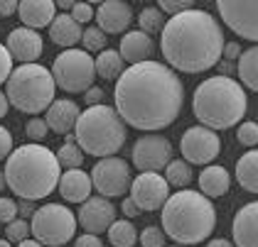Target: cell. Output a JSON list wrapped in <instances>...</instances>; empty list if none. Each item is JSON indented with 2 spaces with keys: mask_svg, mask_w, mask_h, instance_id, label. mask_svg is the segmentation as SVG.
Wrapping results in <instances>:
<instances>
[{
  "mask_svg": "<svg viewBox=\"0 0 258 247\" xmlns=\"http://www.w3.org/2000/svg\"><path fill=\"white\" fill-rule=\"evenodd\" d=\"M120 120L143 133H158L179 117L184 103L182 78L162 61H143L125 69L113 88Z\"/></svg>",
  "mask_w": 258,
  "mask_h": 247,
  "instance_id": "cell-1",
  "label": "cell"
},
{
  "mask_svg": "<svg viewBox=\"0 0 258 247\" xmlns=\"http://www.w3.org/2000/svg\"><path fill=\"white\" fill-rule=\"evenodd\" d=\"M160 35L162 57L175 74H202L221 61L224 32L219 20L207 10L192 8L170 18Z\"/></svg>",
  "mask_w": 258,
  "mask_h": 247,
  "instance_id": "cell-2",
  "label": "cell"
},
{
  "mask_svg": "<svg viewBox=\"0 0 258 247\" xmlns=\"http://www.w3.org/2000/svg\"><path fill=\"white\" fill-rule=\"evenodd\" d=\"M5 181L8 189L25 201H40L57 189L61 167L57 154L44 145H22L5 159Z\"/></svg>",
  "mask_w": 258,
  "mask_h": 247,
  "instance_id": "cell-3",
  "label": "cell"
},
{
  "mask_svg": "<svg viewBox=\"0 0 258 247\" xmlns=\"http://www.w3.org/2000/svg\"><path fill=\"white\" fill-rule=\"evenodd\" d=\"M160 218L162 232L182 247L204 242L217 228L214 203L204 193L192 189H179L177 193H170Z\"/></svg>",
  "mask_w": 258,
  "mask_h": 247,
  "instance_id": "cell-4",
  "label": "cell"
},
{
  "mask_svg": "<svg viewBox=\"0 0 258 247\" xmlns=\"http://www.w3.org/2000/svg\"><path fill=\"white\" fill-rule=\"evenodd\" d=\"M192 110L202 128L229 130L243 120L248 110V98L236 78L214 76L202 81L192 98Z\"/></svg>",
  "mask_w": 258,
  "mask_h": 247,
  "instance_id": "cell-5",
  "label": "cell"
},
{
  "mask_svg": "<svg viewBox=\"0 0 258 247\" xmlns=\"http://www.w3.org/2000/svg\"><path fill=\"white\" fill-rule=\"evenodd\" d=\"M74 140L84 154L91 157H113L125 145V122L111 105H91L79 115Z\"/></svg>",
  "mask_w": 258,
  "mask_h": 247,
  "instance_id": "cell-6",
  "label": "cell"
},
{
  "mask_svg": "<svg viewBox=\"0 0 258 247\" xmlns=\"http://www.w3.org/2000/svg\"><path fill=\"white\" fill-rule=\"evenodd\" d=\"M57 83L42 64H20L8 78V103L20 113L40 115L57 100Z\"/></svg>",
  "mask_w": 258,
  "mask_h": 247,
  "instance_id": "cell-7",
  "label": "cell"
},
{
  "mask_svg": "<svg viewBox=\"0 0 258 247\" xmlns=\"http://www.w3.org/2000/svg\"><path fill=\"white\" fill-rule=\"evenodd\" d=\"M77 215L61 203H47L30 218V230L35 240L44 247H61L77 235Z\"/></svg>",
  "mask_w": 258,
  "mask_h": 247,
  "instance_id": "cell-8",
  "label": "cell"
},
{
  "mask_svg": "<svg viewBox=\"0 0 258 247\" xmlns=\"http://www.w3.org/2000/svg\"><path fill=\"white\" fill-rule=\"evenodd\" d=\"M52 78L67 93H86L96 81V66L84 49H64L52 64Z\"/></svg>",
  "mask_w": 258,
  "mask_h": 247,
  "instance_id": "cell-9",
  "label": "cell"
},
{
  "mask_svg": "<svg viewBox=\"0 0 258 247\" xmlns=\"http://www.w3.org/2000/svg\"><path fill=\"white\" fill-rule=\"evenodd\" d=\"M89 176H91V186L108 201L113 196H125V191H131V181H133L128 162L120 157L99 159Z\"/></svg>",
  "mask_w": 258,
  "mask_h": 247,
  "instance_id": "cell-10",
  "label": "cell"
},
{
  "mask_svg": "<svg viewBox=\"0 0 258 247\" xmlns=\"http://www.w3.org/2000/svg\"><path fill=\"white\" fill-rule=\"evenodd\" d=\"M217 13L234 35L258 44V0H217Z\"/></svg>",
  "mask_w": 258,
  "mask_h": 247,
  "instance_id": "cell-11",
  "label": "cell"
},
{
  "mask_svg": "<svg viewBox=\"0 0 258 247\" xmlns=\"http://www.w3.org/2000/svg\"><path fill=\"white\" fill-rule=\"evenodd\" d=\"M179 150L187 164H202L209 167L221 152V140L214 130L195 125L189 130H184L182 140H179Z\"/></svg>",
  "mask_w": 258,
  "mask_h": 247,
  "instance_id": "cell-12",
  "label": "cell"
},
{
  "mask_svg": "<svg viewBox=\"0 0 258 247\" xmlns=\"http://www.w3.org/2000/svg\"><path fill=\"white\" fill-rule=\"evenodd\" d=\"M172 142L162 135H143L133 145V164L140 171H155L165 169L172 162Z\"/></svg>",
  "mask_w": 258,
  "mask_h": 247,
  "instance_id": "cell-13",
  "label": "cell"
},
{
  "mask_svg": "<svg viewBox=\"0 0 258 247\" xmlns=\"http://www.w3.org/2000/svg\"><path fill=\"white\" fill-rule=\"evenodd\" d=\"M131 198L140 210H160L170 198V186L162 174L140 171L131 181Z\"/></svg>",
  "mask_w": 258,
  "mask_h": 247,
  "instance_id": "cell-14",
  "label": "cell"
},
{
  "mask_svg": "<svg viewBox=\"0 0 258 247\" xmlns=\"http://www.w3.org/2000/svg\"><path fill=\"white\" fill-rule=\"evenodd\" d=\"M77 223L89 235H101L116 223V206L103 196H89L77 213Z\"/></svg>",
  "mask_w": 258,
  "mask_h": 247,
  "instance_id": "cell-15",
  "label": "cell"
},
{
  "mask_svg": "<svg viewBox=\"0 0 258 247\" xmlns=\"http://www.w3.org/2000/svg\"><path fill=\"white\" fill-rule=\"evenodd\" d=\"M94 20L99 22L96 27L103 35H120L133 22V8L123 0H103L94 10Z\"/></svg>",
  "mask_w": 258,
  "mask_h": 247,
  "instance_id": "cell-16",
  "label": "cell"
},
{
  "mask_svg": "<svg viewBox=\"0 0 258 247\" xmlns=\"http://www.w3.org/2000/svg\"><path fill=\"white\" fill-rule=\"evenodd\" d=\"M8 52L13 61L18 59L22 64H35V59L42 57V49H44V42H42L40 32L35 30H27V27H15L10 35H8Z\"/></svg>",
  "mask_w": 258,
  "mask_h": 247,
  "instance_id": "cell-17",
  "label": "cell"
},
{
  "mask_svg": "<svg viewBox=\"0 0 258 247\" xmlns=\"http://www.w3.org/2000/svg\"><path fill=\"white\" fill-rule=\"evenodd\" d=\"M234 247H258V201L246 203L234 215Z\"/></svg>",
  "mask_w": 258,
  "mask_h": 247,
  "instance_id": "cell-18",
  "label": "cell"
},
{
  "mask_svg": "<svg viewBox=\"0 0 258 247\" xmlns=\"http://www.w3.org/2000/svg\"><path fill=\"white\" fill-rule=\"evenodd\" d=\"M79 105L69 98H57L49 108H47V128L49 133H57V135H69L74 128H77V120H79Z\"/></svg>",
  "mask_w": 258,
  "mask_h": 247,
  "instance_id": "cell-19",
  "label": "cell"
},
{
  "mask_svg": "<svg viewBox=\"0 0 258 247\" xmlns=\"http://www.w3.org/2000/svg\"><path fill=\"white\" fill-rule=\"evenodd\" d=\"M18 18L22 27L37 32L40 27L52 25V20L57 18V5L52 0H22L18 5Z\"/></svg>",
  "mask_w": 258,
  "mask_h": 247,
  "instance_id": "cell-20",
  "label": "cell"
},
{
  "mask_svg": "<svg viewBox=\"0 0 258 247\" xmlns=\"http://www.w3.org/2000/svg\"><path fill=\"white\" fill-rule=\"evenodd\" d=\"M59 196L67 203H84L89 196H91V176L81 169H67L59 176Z\"/></svg>",
  "mask_w": 258,
  "mask_h": 247,
  "instance_id": "cell-21",
  "label": "cell"
},
{
  "mask_svg": "<svg viewBox=\"0 0 258 247\" xmlns=\"http://www.w3.org/2000/svg\"><path fill=\"white\" fill-rule=\"evenodd\" d=\"M118 54L123 57V61L128 64H143V61H150V57L155 54V42L150 35L133 30V32H125V37L120 39V49Z\"/></svg>",
  "mask_w": 258,
  "mask_h": 247,
  "instance_id": "cell-22",
  "label": "cell"
},
{
  "mask_svg": "<svg viewBox=\"0 0 258 247\" xmlns=\"http://www.w3.org/2000/svg\"><path fill=\"white\" fill-rule=\"evenodd\" d=\"M81 32H84V27L77 25L69 13L57 15L52 20V25H49V39L54 44L64 47V49H77V44L81 42Z\"/></svg>",
  "mask_w": 258,
  "mask_h": 247,
  "instance_id": "cell-23",
  "label": "cell"
},
{
  "mask_svg": "<svg viewBox=\"0 0 258 247\" xmlns=\"http://www.w3.org/2000/svg\"><path fill=\"white\" fill-rule=\"evenodd\" d=\"M229 186H231V176H229V171L224 167H219V164H209L199 174V189H202V193L209 201L224 196L229 191Z\"/></svg>",
  "mask_w": 258,
  "mask_h": 247,
  "instance_id": "cell-24",
  "label": "cell"
},
{
  "mask_svg": "<svg viewBox=\"0 0 258 247\" xmlns=\"http://www.w3.org/2000/svg\"><path fill=\"white\" fill-rule=\"evenodd\" d=\"M236 181L248 193H258V150L246 152L236 162Z\"/></svg>",
  "mask_w": 258,
  "mask_h": 247,
  "instance_id": "cell-25",
  "label": "cell"
},
{
  "mask_svg": "<svg viewBox=\"0 0 258 247\" xmlns=\"http://www.w3.org/2000/svg\"><path fill=\"white\" fill-rule=\"evenodd\" d=\"M236 76L241 78V83L246 88L258 93V44L241 52V57L236 61Z\"/></svg>",
  "mask_w": 258,
  "mask_h": 247,
  "instance_id": "cell-26",
  "label": "cell"
},
{
  "mask_svg": "<svg viewBox=\"0 0 258 247\" xmlns=\"http://www.w3.org/2000/svg\"><path fill=\"white\" fill-rule=\"evenodd\" d=\"M94 66H96V76L106 78V81H118L120 74L125 71V61L116 49H103L94 59Z\"/></svg>",
  "mask_w": 258,
  "mask_h": 247,
  "instance_id": "cell-27",
  "label": "cell"
},
{
  "mask_svg": "<svg viewBox=\"0 0 258 247\" xmlns=\"http://www.w3.org/2000/svg\"><path fill=\"white\" fill-rule=\"evenodd\" d=\"M108 232V242L113 247H133L138 242V230L131 220H116L111 228L106 230Z\"/></svg>",
  "mask_w": 258,
  "mask_h": 247,
  "instance_id": "cell-28",
  "label": "cell"
},
{
  "mask_svg": "<svg viewBox=\"0 0 258 247\" xmlns=\"http://www.w3.org/2000/svg\"><path fill=\"white\" fill-rule=\"evenodd\" d=\"M192 167L184 162V159H172L167 167H165V181L167 186H177V189H187V184L192 181Z\"/></svg>",
  "mask_w": 258,
  "mask_h": 247,
  "instance_id": "cell-29",
  "label": "cell"
},
{
  "mask_svg": "<svg viewBox=\"0 0 258 247\" xmlns=\"http://www.w3.org/2000/svg\"><path fill=\"white\" fill-rule=\"evenodd\" d=\"M57 162L64 169H81V162H84V152L79 150L74 135H67V142L57 150Z\"/></svg>",
  "mask_w": 258,
  "mask_h": 247,
  "instance_id": "cell-30",
  "label": "cell"
},
{
  "mask_svg": "<svg viewBox=\"0 0 258 247\" xmlns=\"http://www.w3.org/2000/svg\"><path fill=\"white\" fill-rule=\"evenodd\" d=\"M138 25H140V32H145V35L162 32V27H165V15L160 13L158 8H143L140 15H138Z\"/></svg>",
  "mask_w": 258,
  "mask_h": 247,
  "instance_id": "cell-31",
  "label": "cell"
},
{
  "mask_svg": "<svg viewBox=\"0 0 258 247\" xmlns=\"http://www.w3.org/2000/svg\"><path fill=\"white\" fill-rule=\"evenodd\" d=\"M106 35L101 32L99 27H86L84 32H81V44H84V52L86 54H91V52H103L106 49Z\"/></svg>",
  "mask_w": 258,
  "mask_h": 247,
  "instance_id": "cell-32",
  "label": "cell"
},
{
  "mask_svg": "<svg viewBox=\"0 0 258 247\" xmlns=\"http://www.w3.org/2000/svg\"><path fill=\"white\" fill-rule=\"evenodd\" d=\"M32 235V230H30V223L25 220V218H15L13 223H8L5 225V240L13 245V242H25L27 237Z\"/></svg>",
  "mask_w": 258,
  "mask_h": 247,
  "instance_id": "cell-33",
  "label": "cell"
},
{
  "mask_svg": "<svg viewBox=\"0 0 258 247\" xmlns=\"http://www.w3.org/2000/svg\"><path fill=\"white\" fill-rule=\"evenodd\" d=\"M47 135H49V128H47L44 117H32V120H27V125H25V137L32 140V145H42V142L47 140Z\"/></svg>",
  "mask_w": 258,
  "mask_h": 247,
  "instance_id": "cell-34",
  "label": "cell"
},
{
  "mask_svg": "<svg viewBox=\"0 0 258 247\" xmlns=\"http://www.w3.org/2000/svg\"><path fill=\"white\" fill-rule=\"evenodd\" d=\"M192 8H195V0H160L158 3V10L162 15H170V18L182 15V13H187Z\"/></svg>",
  "mask_w": 258,
  "mask_h": 247,
  "instance_id": "cell-35",
  "label": "cell"
},
{
  "mask_svg": "<svg viewBox=\"0 0 258 247\" xmlns=\"http://www.w3.org/2000/svg\"><path fill=\"white\" fill-rule=\"evenodd\" d=\"M140 245L143 247H165V240H167V235L162 232V228L158 225H148V228L140 232Z\"/></svg>",
  "mask_w": 258,
  "mask_h": 247,
  "instance_id": "cell-36",
  "label": "cell"
},
{
  "mask_svg": "<svg viewBox=\"0 0 258 247\" xmlns=\"http://www.w3.org/2000/svg\"><path fill=\"white\" fill-rule=\"evenodd\" d=\"M236 140L243 147H256L258 145V122H243V125H238Z\"/></svg>",
  "mask_w": 258,
  "mask_h": 247,
  "instance_id": "cell-37",
  "label": "cell"
},
{
  "mask_svg": "<svg viewBox=\"0 0 258 247\" xmlns=\"http://www.w3.org/2000/svg\"><path fill=\"white\" fill-rule=\"evenodd\" d=\"M18 218V201L8 198V196H0V223H13Z\"/></svg>",
  "mask_w": 258,
  "mask_h": 247,
  "instance_id": "cell-38",
  "label": "cell"
},
{
  "mask_svg": "<svg viewBox=\"0 0 258 247\" xmlns=\"http://www.w3.org/2000/svg\"><path fill=\"white\" fill-rule=\"evenodd\" d=\"M72 20L77 22V25H89L91 20H94V8L89 5V3H74V8H72Z\"/></svg>",
  "mask_w": 258,
  "mask_h": 247,
  "instance_id": "cell-39",
  "label": "cell"
},
{
  "mask_svg": "<svg viewBox=\"0 0 258 247\" xmlns=\"http://www.w3.org/2000/svg\"><path fill=\"white\" fill-rule=\"evenodd\" d=\"M10 74H13V57H10L8 47H5V44H0V86H3V83H8Z\"/></svg>",
  "mask_w": 258,
  "mask_h": 247,
  "instance_id": "cell-40",
  "label": "cell"
},
{
  "mask_svg": "<svg viewBox=\"0 0 258 247\" xmlns=\"http://www.w3.org/2000/svg\"><path fill=\"white\" fill-rule=\"evenodd\" d=\"M13 152V133L0 125V162H5Z\"/></svg>",
  "mask_w": 258,
  "mask_h": 247,
  "instance_id": "cell-41",
  "label": "cell"
},
{
  "mask_svg": "<svg viewBox=\"0 0 258 247\" xmlns=\"http://www.w3.org/2000/svg\"><path fill=\"white\" fill-rule=\"evenodd\" d=\"M241 44L238 42H229V44H224V52H221V57H224V61H229V64H236L238 57H241Z\"/></svg>",
  "mask_w": 258,
  "mask_h": 247,
  "instance_id": "cell-42",
  "label": "cell"
},
{
  "mask_svg": "<svg viewBox=\"0 0 258 247\" xmlns=\"http://www.w3.org/2000/svg\"><path fill=\"white\" fill-rule=\"evenodd\" d=\"M74 247H103V242H101L99 235H89V232H84L81 237H77Z\"/></svg>",
  "mask_w": 258,
  "mask_h": 247,
  "instance_id": "cell-43",
  "label": "cell"
},
{
  "mask_svg": "<svg viewBox=\"0 0 258 247\" xmlns=\"http://www.w3.org/2000/svg\"><path fill=\"white\" fill-rule=\"evenodd\" d=\"M84 100H86V105L91 108V105H101V100H103V91H101L99 86H91L86 93H84Z\"/></svg>",
  "mask_w": 258,
  "mask_h": 247,
  "instance_id": "cell-44",
  "label": "cell"
},
{
  "mask_svg": "<svg viewBox=\"0 0 258 247\" xmlns=\"http://www.w3.org/2000/svg\"><path fill=\"white\" fill-rule=\"evenodd\" d=\"M120 210H123V215H125V218H136V215H140V213H143V210L133 203V198H131V196H125V198H123Z\"/></svg>",
  "mask_w": 258,
  "mask_h": 247,
  "instance_id": "cell-45",
  "label": "cell"
},
{
  "mask_svg": "<svg viewBox=\"0 0 258 247\" xmlns=\"http://www.w3.org/2000/svg\"><path fill=\"white\" fill-rule=\"evenodd\" d=\"M35 201H25V198H20L18 201V215H27V218H32L35 215Z\"/></svg>",
  "mask_w": 258,
  "mask_h": 247,
  "instance_id": "cell-46",
  "label": "cell"
},
{
  "mask_svg": "<svg viewBox=\"0 0 258 247\" xmlns=\"http://www.w3.org/2000/svg\"><path fill=\"white\" fill-rule=\"evenodd\" d=\"M18 5L15 0H0V18H10L13 13H18Z\"/></svg>",
  "mask_w": 258,
  "mask_h": 247,
  "instance_id": "cell-47",
  "label": "cell"
},
{
  "mask_svg": "<svg viewBox=\"0 0 258 247\" xmlns=\"http://www.w3.org/2000/svg\"><path fill=\"white\" fill-rule=\"evenodd\" d=\"M217 66L221 69V76H229V78H231V74H236V64H229V61H219Z\"/></svg>",
  "mask_w": 258,
  "mask_h": 247,
  "instance_id": "cell-48",
  "label": "cell"
},
{
  "mask_svg": "<svg viewBox=\"0 0 258 247\" xmlns=\"http://www.w3.org/2000/svg\"><path fill=\"white\" fill-rule=\"evenodd\" d=\"M207 247H234V242H229V240H224V237H217V240H209Z\"/></svg>",
  "mask_w": 258,
  "mask_h": 247,
  "instance_id": "cell-49",
  "label": "cell"
},
{
  "mask_svg": "<svg viewBox=\"0 0 258 247\" xmlns=\"http://www.w3.org/2000/svg\"><path fill=\"white\" fill-rule=\"evenodd\" d=\"M8 108H10V103H8V95L0 91V117H5V115H8Z\"/></svg>",
  "mask_w": 258,
  "mask_h": 247,
  "instance_id": "cell-50",
  "label": "cell"
},
{
  "mask_svg": "<svg viewBox=\"0 0 258 247\" xmlns=\"http://www.w3.org/2000/svg\"><path fill=\"white\" fill-rule=\"evenodd\" d=\"M59 10H64V13H72V8H74V0H59V3H54Z\"/></svg>",
  "mask_w": 258,
  "mask_h": 247,
  "instance_id": "cell-51",
  "label": "cell"
},
{
  "mask_svg": "<svg viewBox=\"0 0 258 247\" xmlns=\"http://www.w3.org/2000/svg\"><path fill=\"white\" fill-rule=\"evenodd\" d=\"M18 247H44V245H40L35 237H27V240H25V242H20Z\"/></svg>",
  "mask_w": 258,
  "mask_h": 247,
  "instance_id": "cell-52",
  "label": "cell"
},
{
  "mask_svg": "<svg viewBox=\"0 0 258 247\" xmlns=\"http://www.w3.org/2000/svg\"><path fill=\"white\" fill-rule=\"evenodd\" d=\"M5 186H8V181H5V174H3V169H0V193L5 191Z\"/></svg>",
  "mask_w": 258,
  "mask_h": 247,
  "instance_id": "cell-53",
  "label": "cell"
},
{
  "mask_svg": "<svg viewBox=\"0 0 258 247\" xmlns=\"http://www.w3.org/2000/svg\"><path fill=\"white\" fill-rule=\"evenodd\" d=\"M0 247H13V245H10V242H8V240L3 237V240H0Z\"/></svg>",
  "mask_w": 258,
  "mask_h": 247,
  "instance_id": "cell-54",
  "label": "cell"
},
{
  "mask_svg": "<svg viewBox=\"0 0 258 247\" xmlns=\"http://www.w3.org/2000/svg\"><path fill=\"white\" fill-rule=\"evenodd\" d=\"M172 247H182V245H172Z\"/></svg>",
  "mask_w": 258,
  "mask_h": 247,
  "instance_id": "cell-55",
  "label": "cell"
}]
</instances>
